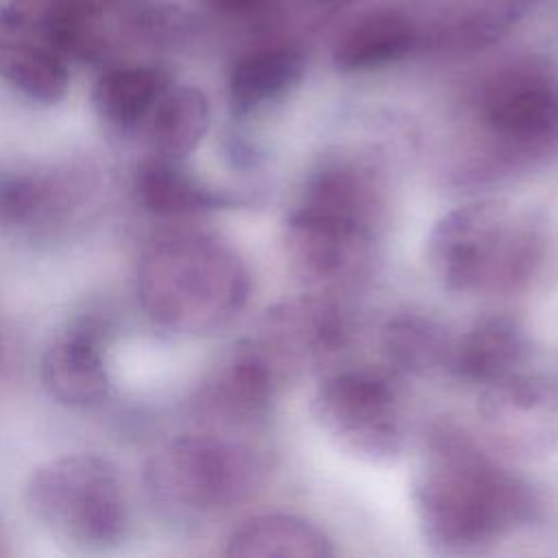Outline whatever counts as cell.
Returning a JSON list of instances; mask_svg holds the SVG:
<instances>
[{"label":"cell","mask_w":558,"mask_h":558,"mask_svg":"<svg viewBox=\"0 0 558 558\" xmlns=\"http://www.w3.org/2000/svg\"><path fill=\"white\" fill-rule=\"evenodd\" d=\"M547 251L543 220L506 201H473L440 216L427 238V264L451 292L508 296L541 272Z\"/></svg>","instance_id":"cell-3"},{"label":"cell","mask_w":558,"mask_h":558,"mask_svg":"<svg viewBox=\"0 0 558 558\" xmlns=\"http://www.w3.org/2000/svg\"><path fill=\"white\" fill-rule=\"evenodd\" d=\"M410 490L421 534L442 556L484 554L543 512L536 490L453 421L429 425Z\"/></svg>","instance_id":"cell-1"},{"label":"cell","mask_w":558,"mask_h":558,"mask_svg":"<svg viewBox=\"0 0 558 558\" xmlns=\"http://www.w3.org/2000/svg\"><path fill=\"white\" fill-rule=\"evenodd\" d=\"M305 76V54L294 46H262L244 52L229 72L227 94L235 118L283 100Z\"/></svg>","instance_id":"cell-16"},{"label":"cell","mask_w":558,"mask_h":558,"mask_svg":"<svg viewBox=\"0 0 558 558\" xmlns=\"http://www.w3.org/2000/svg\"><path fill=\"white\" fill-rule=\"evenodd\" d=\"M211 120L207 96L192 85H168L137 129L155 157L185 159L203 142Z\"/></svg>","instance_id":"cell-20"},{"label":"cell","mask_w":558,"mask_h":558,"mask_svg":"<svg viewBox=\"0 0 558 558\" xmlns=\"http://www.w3.org/2000/svg\"><path fill=\"white\" fill-rule=\"evenodd\" d=\"M135 194L142 207L166 218L196 216L242 203L238 194L198 179L181 163V159L155 155L137 166Z\"/></svg>","instance_id":"cell-17"},{"label":"cell","mask_w":558,"mask_h":558,"mask_svg":"<svg viewBox=\"0 0 558 558\" xmlns=\"http://www.w3.org/2000/svg\"><path fill=\"white\" fill-rule=\"evenodd\" d=\"M310 414L347 456L366 464H390L405 449V423L392 381L353 368L327 375L310 399Z\"/></svg>","instance_id":"cell-7"},{"label":"cell","mask_w":558,"mask_h":558,"mask_svg":"<svg viewBox=\"0 0 558 558\" xmlns=\"http://www.w3.org/2000/svg\"><path fill=\"white\" fill-rule=\"evenodd\" d=\"M205 2L216 15L233 22L255 20L262 13H266L268 7L272 4V0H205Z\"/></svg>","instance_id":"cell-24"},{"label":"cell","mask_w":558,"mask_h":558,"mask_svg":"<svg viewBox=\"0 0 558 558\" xmlns=\"http://www.w3.org/2000/svg\"><path fill=\"white\" fill-rule=\"evenodd\" d=\"M423 46L421 24L408 13L384 9L360 17L333 46L340 72H373L405 59Z\"/></svg>","instance_id":"cell-18"},{"label":"cell","mask_w":558,"mask_h":558,"mask_svg":"<svg viewBox=\"0 0 558 558\" xmlns=\"http://www.w3.org/2000/svg\"><path fill=\"white\" fill-rule=\"evenodd\" d=\"M262 451L235 432L205 429L163 445L146 464L150 504L172 523H201L246 501L262 482Z\"/></svg>","instance_id":"cell-5"},{"label":"cell","mask_w":558,"mask_h":558,"mask_svg":"<svg viewBox=\"0 0 558 558\" xmlns=\"http://www.w3.org/2000/svg\"><path fill=\"white\" fill-rule=\"evenodd\" d=\"M480 124L488 157L477 177L545 157L558 144V81L534 65L495 74L480 94Z\"/></svg>","instance_id":"cell-8"},{"label":"cell","mask_w":558,"mask_h":558,"mask_svg":"<svg viewBox=\"0 0 558 558\" xmlns=\"http://www.w3.org/2000/svg\"><path fill=\"white\" fill-rule=\"evenodd\" d=\"M233 558H331L329 536L294 514H259L244 521L227 541Z\"/></svg>","instance_id":"cell-21"},{"label":"cell","mask_w":558,"mask_h":558,"mask_svg":"<svg viewBox=\"0 0 558 558\" xmlns=\"http://www.w3.org/2000/svg\"><path fill=\"white\" fill-rule=\"evenodd\" d=\"M530 340L525 327L508 314H490L453 340L449 373L475 386H488L521 368L527 360Z\"/></svg>","instance_id":"cell-14"},{"label":"cell","mask_w":558,"mask_h":558,"mask_svg":"<svg viewBox=\"0 0 558 558\" xmlns=\"http://www.w3.org/2000/svg\"><path fill=\"white\" fill-rule=\"evenodd\" d=\"M26 504L48 532L81 549H111L126 536L120 473L96 453H70L41 464L28 480Z\"/></svg>","instance_id":"cell-6"},{"label":"cell","mask_w":558,"mask_h":558,"mask_svg":"<svg viewBox=\"0 0 558 558\" xmlns=\"http://www.w3.org/2000/svg\"><path fill=\"white\" fill-rule=\"evenodd\" d=\"M172 83V74L157 63L116 61L105 65L96 78L92 105L111 129L131 133L142 126L157 98Z\"/></svg>","instance_id":"cell-19"},{"label":"cell","mask_w":558,"mask_h":558,"mask_svg":"<svg viewBox=\"0 0 558 558\" xmlns=\"http://www.w3.org/2000/svg\"><path fill=\"white\" fill-rule=\"evenodd\" d=\"M386 220L347 187L303 183L283 222L288 266L310 290L338 294L368 275Z\"/></svg>","instance_id":"cell-4"},{"label":"cell","mask_w":558,"mask_h":558,"mask_svg":"<svg viewBox=\"0 0 558 558\" xmlns=\"http://www.w3.org/2000/svg\"><path fill=\"white\" fill-rule=\"evenodd\" d=\"M349 336L351 318L338 294L312 290L268 307L251 340L286 384L327 364Z\"/></svg>","instance_id":"cell-9"},{"label":"cell","mask_w":558,"mask_h":558,"mask_svg":"<svg viewBox=\"0 0 558 558\" xmlns=\"http://www.w3.org/2000/svg\"><path fill=\"white\" fill-rule=\"evenodd\" d=\"M251 275L222 238L179 229L155 238L137 266V299L153 325L177 336H209L246 305Z\"/></svg>","instance_id":"cell-2"},{"label":"cell","mask_w":558,"mask_h":558,"mask_svg":"<svg viewBox=\"0 0 558 558\" xmlns=\"http://www.w3.org/2000/svg\"><path fill=\"white\" fill-rule=\"evenodd\" d=\"M41 381L63 405L87 408L109 395V373L100 347V329L81 323L57 338L41 357Z\"/></svg>","instance_id":"cell-13"},{"label":"cell","mask_w":558,"mask_h":558,"mask_svg":"<svg viewBox=\"0 0 558 558\" xmlns=\"http://www.w3.org/2000/svg\"><path fill=\"white\" fill-rule=\"evenodd\" d=\"M0 81L37 105H57L70 87L68 59L35 39L0 33Z\"/></svg>","instance_id":"cell-23"},{"label":"cell","mask_w":558,"mask_h":558,"mask_svg":"<svg viewBox=\"0 0 558 558\" xmlns=\"http://www.w3.org/2000/svg\"><path fill=\"white\" fill-rule=\"evenodd\" d=\"M4 551H7V549H4V541H2V536H0V556H2Z\"/></svg>","instance_id":"cell-26"},{"label":"cell","mask_w":558,"mask_h":558,"mask_svg":"<svg viewBox=\"0 0 558 558\" xmlns=\"http://www.w3.org/2000/svg\"><path fill=\"white\" fill-rule=\"evenodd\" d=\"M316 2H320L323 7H342V4H347L351 0H316Z\"/></svg>","instance_id":"cell-25"},{"label":"cell","mask_w":558,"mask_h":558,"mask_svg":"<svg viewBox=\"0 0 558 558\" xmlns=\"http://www.w3.org/2000/svg\"><path fill=\"white\" fill-rule=\"evenodd\" d=\"M379 347L384 360L397 373L429 377L449 368L453 338L436 318L403 312L384 323Z\"/></svg>","instance_id":"cell-22"},{"label":"cell","mask_w":558,"mask_h":558,"mask_svg":"<svg viewBox=\"0 0 558 558\" xmlns=\"http://www.w3.org/2000/svg\"><path fill=\"white\" fill-rule=\"evenodd\" d=\"M92 187V172L78 166L2 170L0 229H52L83 205Z\"/></svg>","instance_id":"cell-12"},{"label":"cell","mask_w":558,"mask_h":558,"mask_svg":"<svg viewBox=\"0 0 558 558\" xmlns=\"http://www.w3.org/2000/svg\"><path fill=\"white\" fill-rule=\"evenodd\" d=\"M480 429L510 460H543L558 449V386L545 377L512 373L482 388Z\"/></svg>","instance_id":"cell-10"},{"label":"cell","mask_w":558,"mask_h":558,"mask_svg":"<svg viewBox=\"0 0 558 558\" xmlns=\"http://www.w3.org/2000/svg\"><path fill=\"white\" fill-rule=\"evenodd\" d=\"M283 381L251 338L240 340L198 388L194 408L209 429L242 432L262 425Z\"/></svg>","instance_id":"cell-11"},{"label":"cell","mask_w":558,"mask_h":558,"mask_svg":"<svg viewBox=\"0 0 558 558\" xmlns=\"http://www.w3.org/2000/svg\"><path fill=\"white\" fill-rule=\"evenodd\" d=\"M530 0H445L421 24L423 46L442 50H480L508 35L527 13Z\"/></svg>","instance_id":"cell-15"}]
</instances>
